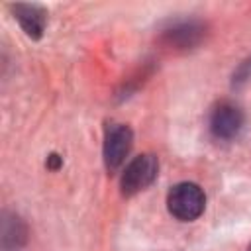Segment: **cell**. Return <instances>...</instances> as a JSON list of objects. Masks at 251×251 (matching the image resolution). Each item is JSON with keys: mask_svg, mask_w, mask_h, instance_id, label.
<instances>
[{"mask_svg": "<svg viewBox=\"0 0 251 251\" xmlns=\"http://www.w3.org/2000/svg\"><path fill=\"white\" fill-rule=\"evenodd\" d=\"M206 206V196L202 188L194 182H178L169 190L167 208L180 222L196 220Z\"/></svg>", "mask_w": 251, "mask_h": 251, "instance_id": "6da1fadb", "label": "cell"}, {"mask_svg": "<svg viewBox=\"0 0 251 251\" xmlns=\"http://www.w3.org/2000/svg\"><path fill=\"white\" fill-rule=\"evenodd\" d=\"M157 171H159L157 157H153L149 153H143V155L135 157L126 167V171L122 175V192L126 196L141 192L143 188H147L155 180Z\"/></svg>", "mask_w": 251, "mask_h": 251, "instance_id": "7a4b0ae2", "label": "cell"}, {"mask_svg": "<svg viewBox=\"0 0 251 251\" xmlns=\"http://www.w3.org/2000/svg\"><path fill=\"white\" fill-rule=\"evenodd\" d=\"M243 114L231 102H220L210 114V129L218 139H231L241 131Z\"/></svg>", "mask_w": 251, "mask_h": 251, "instance_id": "3957f363", "label": "cell"}, {"mask_svg": "<svg viewBox=\"0 0 251 251\" xmlns=\"http://www.w3.org/2000/svg\"><path fill=\"white\" fill-rule=\"evenodd\" d=\"M131 129L124 124L110 126L104 139V161L108 169H118L131 149Z\"/></svg>", "mask_w": 251, "mask_h": 251, "instance_id": "277c9868", "label": "cell"}, {"mask_svg": "<svg viewBox=\"0 0 251 251\" xmlns=\"http://www.w3.org/2000/svg\"><path fill=\"white\" fill-rule=\"evenodd\" d=\"M12 12H14V18L18 20V24L22 25V29L25 31L27 37L39 39L43 35L45 24H47V14L41 6H37V4H14Z\"/></svg>", "mask_w": 251, "mask_h": 251, "instance_id": "5b68a950", "label": "cell"}, {"mask_svg": "<svg viewBox=\"0 0 251 251\" xmlns=\"http://www.w3.org/2000/svg\"><path fill=\"white\" fill-rule=\"evenodd\" d=\"M59 163H61L59 155H51V157H49V167H51V169H57V167H59Z\"/></svg>", "mask_w": 251, "mask_h": 251, "instance_id": "8992f818", "label": "cell"}, {"mask_svg": "<svg viewBox=\"0 0 251 251\" xmlns=\"http://www.w3.org/2000/svg\"><path fill=\"white\" fill-rule=\"evenodd\" d=\"M249 251H251V247H249Z\"/></svg>", "mask_w": 251, "mask_h": 251, "instance_id": "52a82bcc", "label": "cell"}]
</instances>
